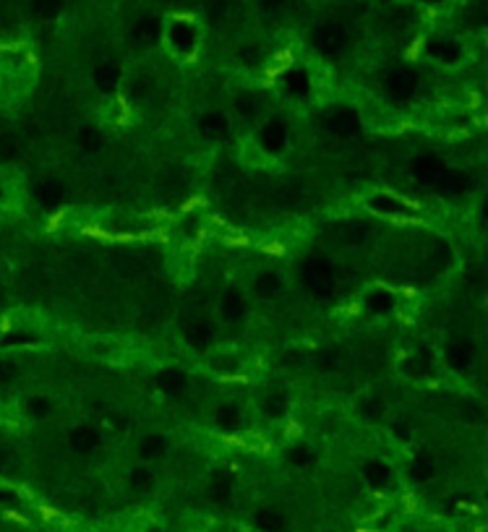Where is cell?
Masks as SVG:
<instances>
[{"instance_id": "cell-32", "label": "cell", "mask_w": 488, "mask_h": 532, "mask_svg": "<svg viewBox=\"0 0 488 532\" xmlns=\"http://www.w3.org/2000/svg\"><path fill=\"white\" fill-rule=\"evenodd\" d=\"M413 475H415L418 480H426V478H431V475H434V462H431L429 457H418V459H415V464H413Z\"/></svg>"}, {"instance_id": "cell-19", "label": "cell", "mask_w": 488, "mask_h": 532, "mask_svg": "<svg viewBox=\"0 0 488 532\" xmlns=\"http://www.w3.org/2000/svg\"><path fill=\"white\" fill-rule=\"evenodd\" d=\"M253 290H256V295L259 297H274L279 293V279L277 274H272V272H264L253 279Z\"/></svg>"}, {"instance_id": "cell-14", "label": "cell", "mask_w": 488, "mask_h": 532, "mask_svg": "<svg viewBox=\"0 0 488 532\" xmlns=\"http://www.w3.org/2000/svg\"><path fill=\"white\" fill-rule=\"evenodd\" d=\"M253 522L264 532H279L285 527V519H282V514L277 509H259L256 517H253Z\"/></svg>"}, {"instance_id": "cell-23", "label": "cell", "mask_w": 488, "mask_h": 532, "mask_svg": "<svg viewBox=\"0 0 488 532\" xmlns=\"http://www.w3.org/2000/svg\"><path fill=\"white\" fill-rule=\"evenodd\" d=\"M228 128V120L217 115V112H207L204 118H201V133L204 136H219L222 131Z\"/></svg>"}, {"instance_id": "cell-39", "label": "cell", "mask_w": 488, "mask_h": 532, "mask_svg": "<svg viewBox=\"0 0 488 532\" xmlns=\"http://www.w3.org/2000/svg\"><path fill=\"white\" fill-rule=\"evenodd\" d=\"M16 376V363H10V360H0V378L3 381H8Z\"/></svg>"}, {"instance_id": "cell-30", "label": "cell", "mask_w": 488, "mask_h": 532, "mask_svg": "<svg viewBox=\"0 0 488 532\" xmlns=\"http://www.w3.org/2000/svg\"><path fill=\"white\" fill-rule=\"evenodd\" d=\"M81 147L87 149V152H97L102 147V136L97 128H84L81 131Z\"/></svg>"}, {"instance_id": "cell-10", "label": "cell", "mask_w": 488, "mask_h": 532, "mask_svg": "<svg viewBox=\"0 0 488 532\" xmlns=\"http://www.w3.org/2000/svg\"><path fill=\"white\" fill-rule=\"evenodd\" d=\"M157 384H160L162 392L178 394V392L186 389V376H183V371H178V368H162L160 374H157Z\"/></svg>"}, {"instance_id": "cell-40", "label": "cell", "mask_w": 488, "mask_h": 532, "mask_svg": "<svg viewBox=\"0 0 488 532\" xmlns=\"http://www.w3.org/2000/svg\"><path fill=\"white\" fill-rule=\"evenodd\" d=\"M24 345V342H34V337H29V334H10V337H3L0 339V345Z\"/></svg>"}, {"instance_id": "cell-15", "label": "cell", "mask_w": 488, "mask_h": 532, "mask_svg": "<svg viewBox=\"0 0 488 532\" xmlns=\"http://www.w3.org/2000/svg\"><path fill=\"white\" fill-rule=\"evenodd\" d=\"M222 313H225V318H230V321L246 316V300H243V295H240L238 290H230L228 295H225V300H222Z\"/></svg>"}, {"instance_id": "cell-25", "label": "cell", "mask_w": 488, "mask_h": 532, "mask_svg": "<svg viewBox=\"0 0 488 532\" xmlns=\"http://www.w3.org/2000/svg\"><path fill=\"white\" fill-rule=\"evenodd\" d=\"M141 454H144L147 459L162 457V454H165V438H162V436H149V438H144V443H141Z\"/></svg>"}, {"instance_id": "cell-12", "label": "cell", "mask_w": 488, "mask_h": 532, "mask_svg": "<svg viewBox=\"0 0 488 532\" xmlns=\"http://www.w3.org/2000/svg\"><path fill=\"white\" fill-rule=\"evenodd\" d=\"M363 475H366L369 485H374V488H387L389 478H392V470H389L384 462L374 459V462H369L366 467H363Z\"/></svg>"}, {"instance_id": "cell-43", "label": "cell", "mask_w": 488, "mask_h": 532, "mask_svg": "<svg viewBox=\"0 0 488 532\" xmlns=\"http://www.w3.org/2000/svg\"><path fill=\"white\" fill-rule=\"evenodd\" d=\"M394 431H397V436H399V438H408V428H405V425H394Z\"/></svg>"}, {"instance_id": "cell-4", "label": "cell", "mask_w": 488, "mask_h": 532, "mask_svg": "<svg viewBox=\"0 0 488 532\" xmlns=\"http://www.w3.org/2000/svg\"><path fill=\"white\" fill-rule=\"evenodd\" d=\"M358 128H360V120L350 108H337L329 115V131H332L334 136L350 138L358 133Z\"/></svg>"}, {"instance_id": "cell-46", "label": "cell", "mask_w": 488, "mask_h": 532, "mask_svg": "<svg viewBox=\"0 0 488 532\" xmlns=\"http://www.w3.org/2000/svg\"><path fill=\"white\" fill-rule=\"evenodd\" d=\"M0 339H3V334H0Z\"/></svg>"}, {"instance_id": "cell-34", "label": "cell", "mask_w": 488, "mask_h": 532, "mask_svg": "<svg viewBox=\"0 0 488 532\" xmlns=\"http://www.w3.org/2000/svg\"><path fill=\"white\" fill-rule=\"evenodd\" d=\"M16 152H19V144L13 141V136H0V157L3 159H10V157H16Z\"/></svg>"}, {"instance_id": "cell-2", "label": "cell", "mask_w": 488, "mask_h": 532, "mask_svg": "<svg viewBox=\"0 0 488 532\" xmlns=\"http://www.w3.org/2000/svg\"><path fill=\"white\" fill-rule=\"evenodd\" d=\"M313 47L319 50L321 55L334 58L348 47V34L342 27H321L319 31H313Z\"/></svg>"}, {"instance_id": "cell-26", "label": "cell", "mask_w": 488, "mask_h": 532, "mask_svg": "<svg viewBox=\"0 0 488 532\" xmlns=\"http://www.w3.org/2000/svg\"><path fill=\"white\" fill-rule=\"evenodd\" d=\"M429 50H431V55L438 60H454L459 55V47L454 42H434Z\"/></svg>"}, {"instance_id": "cell-5", "label": "cell", "mask_w": 488, "mask_h": 532, "mask_svg": "<svg viewBox=\"0 0 488 532\" xmlns=\"http://www.w3.org/2000/svg\"><path fill=\"white\" fill-rule=\"evenodd\" d=\"M444 162L436 157H431V154H426V157H418L415 159V165H413V172H415V177H418L423 186H436L438 183V177H441V172H444Z\"/></svg>"}, {"instance_id": "cell-45", "label": "cell", "mask_w": 488, "mask_h": 532, "mask_svg": "<svg viewBox=\"0 0 488 532\" xmlns=\"http://www.w3.org/2000/svg\"><path fill=\"white\" fill-rule=\"evenodd\" d=\"M0 198H3V188H0Z\"/></svg>"}, {"instance_id": "cell-36", "label": "cell", "mask_w": 488, "mask_h": 532, "mask_svg": "<svg viewBox=\"0 0 488 532\" xmlns=\"http://www.w3.org/2000/svg\"><path fill=\"white\" fill-rule=\"evenodd\" d=\"M360 410H363V415H366V418H376V415H381V399H379V397L363 399V402H360Z\"/></svg>"}, {"instance_id": "cell-38", "label": "cell", "mask_w": 488, "mask_h": 532, "mask_svg": "<svg viewBox=\"0 0 488 532\" xmlns=\"http://www.w3.org/2000/svg\"><path fill=\"white\" fill-rule=\"evenodd\" d=\"M337 357H339L337 350H327V353L319 357V365L324 368V371H332V368H334V363H337Z\"/></svg>"}, {"instance_id": "cell-17", "label": "cell", "mask_w": 488, "mask_h": 532, "mask_svg": "<svg viewBox=\"0 0 488 532\" xmlns=\"http://www.w3.org/2000/svg\"><path fill=\"white\" fill-rule=\"evenodd\" d=\"M214 420H217V425L225 431V434H232V431L240 425V410L235 407V404H225V407H219V413L214 415Z\"/></svg>"}, {"instance_id": "cell-35", "label": "cell", "mask_w": 488, "mask_h": 532, "mask_svg": "<svg viewBox=\"0 0 488 532\" xmlns=\"http://www.w3.org/2000/svg\"><path fill=\"white\" fill-rule=\"evenodd\" d=\"M131 485L133 488H147V485H151V473L149 470H144V467H139V470H133L131 473Z\"/></svg>"}, {"instance_id": "cell-37", "label": "cell", "mask_w": 488, "mask_h": 532, "mask_svg": "<svg viewBox=\"0 0 488 532\" xmlns=\"http://www.w3.org/2000/svg\"><path fill=\"white\" fill-rule=\"evenodd\" d=\"M235 105H238V110L243 112V115H246V118H253V112H256V99H251V97H246V94H243V97H238V102H235Z\"/></svg>"}, {"instance_id": "cell-33", "label": "cell", "mask_w": 488, "mask_h": 532, "mask_svg": "<svg viewBox=\"0 0 488 532\" xmlns=\"http://www.w3.org/2000/svg\"><path fill=\"white\" fill-rule=\"evenodd\" d=\"M27 410L31 415H37V418H45V415L50 413V402L45 397H31L29 402H27Z\"/></svg>"}, {"instance_id": "cell-31", "label": "cell", "mask_w": 488, "mask_h": 532, "mask_svg": "<svg viewBox=\"0 0 488 532\" xmlns=\"http://www.w3.org/2000/svg\"><path fill=\"white\" fill-rule=\"evenodd\" d=\"M290 462L298 464V467H306V464L313 462V454H311V449L306 443H300L295 449H290Z\"/></svg>"}, {"instance_id": "cell-27", "label": "cell", "mask_w": 488, "mask_h": 532, "mask_svg": "<svg viewBox=\"0 0 488 532\" xmlns=\"http://www.w3.org/2000/svg\"><path fill=\"white\" fill-rule=\"evenodd\" d=\"M264 410H267V415H272V418L285 415V410H288V399H285V394L272 392V394L267 397V402H264Z\"/></svg>"}, {"instance_id": "cell-7", "label": "cell", "mask_w": 488, "mask_h": 532, "mask_svg": "<svg viewBox=\"0 0 488 532\" xmlns=\"http://www.w3.org/2000/svg\"><path fill=\"white\" fill-rule=\"evenodd\" d=\"M434 188H436L441 196H459V193L468 188V175L459 172V170H444Z\"/></svg>"}, {"instance_id": "cell-8", "label": "cell", "mask_w": 488, "mask_h": 532, "mask_svg": "<svg viewBox=\"0 0 488 532\" xmlns=\"http://www.w3.org/2000/svg\"><path fill=\"white\" fill-rule=\"evenodd\" d=\"M34 196H37V201H40L42 207L55 209L63 204L66 191H63V186H60L58 180H42V183H37V188H34Z\"/></svg>"}, {"instance_id": "cell-11", "label": "cell", "mask_w": 488, "mask_h": 532, "mask_svg": "<svg viewBox=\"0 0 488 532\" xmlns=\"http://www.w3.org/2000/svg\"><path fill=\"white\" fill-rule=\"evenodd\" d=\"M285 138H288V133H285V126H282L279 120H269V123L261 128V144L267 149H272V152L285 147Z\"/></svg>"}, {"instance_id": "cell-20", "label": "cell", "mask_w": 488, "mask_h": 532, "mask_svg": "<svg viewBox=\"0 0 488 532\" xmlns=\"http://www.w3.org/2000/svg\"><path fill=\"white\" fill-rule=\"evenodd\" d=\"M209 493L214 501H228L230 493H232V478H230L228 473H217L212 478Z\"/></svg>"}, {"instance_id": "cell-24", "label": "cell", "mask_w": 488, "mask_h": 532, "mask_svg": "<svg viewBox=\"0 0 488 532\" xmlns=\"http://www.w3.org/2000/svg\"><path fill=\"white\" fill-rule=\"evenodd\" d=\"M405 368H408V374H429L431 371L429 353L423 350V353H415L413 357H408V360H405Z\"/></svg>"}, {"instance_id": "cell-21", "label": "cell", "mask_w": 488, "mask_h": 532, "mask_svg": "<svg viewBox=\"0 0 488 532\" xmlns=\"http://www.w3.org/2000/svg\"><path fill=\"white\" fill-rule=\"evenodd\" d=\"M371 207L376 209V212H384V214H405L408 212V207L402 201H397L394 196H387V193L371 198Z\"/></svg>"}, {"instance_id": "cell-18", "label": "cell", "mask_w": 488, "mask_h": 532, "mask_svg": "<svg viewBox=\"0 0 488 532\" xmlns=\"http://www.w3.org/2000/svg\"><path fill=\"white\" fill-rule=\"evenodd\" d=\"M118 79H120V73L112 63H102L100 68L94 71V81H97V87H100L102 91H112L115 84H118Z\"/></svg>"}, {"instance_id": "cell-22", "label": "cell", "mask_w": 488, "mask_h": 532, "mask_svg": "<svg viewBox=\"0 0 488 532\" xmlns=\"http://www.w3.org/2000/svg\"><path fill=\"white\" fill-rule=\"evenodd\" d=\"M447 357L452 368H457V371H465L470 365V347L465 342H454V345L447 350Z\"/></svg>"}, {"instance_id": "cell-44", "label": "cell", "mask_w": 488, "mask_h": 532, "mask_svg": "<svg viewBox=\"0 0 488 532\" xmlns=\"http://www.w3.org/2000/svg\"><path fill=\"white\" fill-rule=\"evenodd\" d=\"M6 464H8V454L0 449V473H3V467H6Z\"/></svg>"}, {"instance_id": "cell-29", "label": "cell", "mask_w": 488, "mask_h": 532, "mask_svg": "<svg viewBox=\"0 0 488 532\" xmlns=\"http://www.w3.org/2000/svg\"><path fill=\"white\" fill-rule=\"evenodd\" d=\"M157 31H160L157 21H154V19H144L139 27H136V37H139L141 42H154V40H157Z\"/></svg>"}, {"instance_id": "cell-28", "label": "cell", "mask_w": 488, "mask_h": 532, "mask_svg": "<svg viewBox=\"0 0 488 532\" xmlns=\"http://www.w3.org/2000/svg\"><path fill=\"white\" fill-rule=\"evenodd\" d=\"M392 306H394V297L389 295V293H384V290H379V293H374V295L369 297V308L374 313H387Z\"/></svg>"}, {"instance_id": "cell-16", "label": "cell", "mask_w": 488, "mask_h": 532, "mask_svg": "<svg viewBox=\"0 0 488 532\" xmlns=\"http://www.w3.org/2000/svg\"><path fill=\"white\" fill-rule=\"evenodd\" d=\"M285 84H288L290 94H295V97H306L311 89V81L306 71H288V73H285Z\"/></svg>"}, {"instance_id": "cell-1", "label": "cell", "mask_w": 488, "mask_h": 532, "mask_svg": "<svg viewBox=\"0 0 488 532\" xmlns=\"http://www.w3.org/2000/svg\"><path fill=\"white\" fill-rule=\"evenodd\" d=\"M303 279H306V287H309L316 297H329L334 293V272H332V264H329L324 256H316L306 261Z\"/></svg>"}, {"instance_id": "cell-42", "label": "cell", "mask_w": 488, "mask_h": 532, "mask_svg": "<svg viewBox=\"0 0 488 532\" xmlns=\"http://www.w3.org/2000/svg\"><path fill=\"white\" fill-rule=\"evenodd\" d=\"M16 503H19V498H16L13 493L0 491V506H16Z\"/></svg>"}, {"instance_id": "cell-6", "label": "cell", "mask_w": 488, "mask_h": 532, "mask_svg": "<svg viewBox=\"0 0 488 532\" xmlns=\"http://www.w3.org/2000/svg\"><path fill=\"white\" fill-rule=\"evenodd\" d=\"M186 339H188L193 347H204L212 345V339H214V329H212L209 321H204V318H191V324H186Z\"/></svg>"}, {"instance_id": "cell-13", "label": "cell", "mask_w": 488, "mask_h": 532, "mask_svg": "<svg viewBox=\"0 0 488 532\" xmlns=\"http://www.w3.org/2000/svg\"><path fill=\"white\" fill-rule=\"evenodd\" d=\"M170 40H172L175 47L186 52V50L193 47V27L186 24V21H175V24L170 27Z\"/></svg>"}, {"instance_id": "cell-41", "label": "cell", "mask_w": 488, "mask_h": 532, "mask_svg": "<svg viewBox=\"0 0 488 532\" xmlns=\"http://www.w3.org/2000/svg\"><path fill=\"white\" fill-rule=\"evenodd\" d=\"M447 258H449L447 243H436V248H434V261H436V264H447Z\"/></svg>"}, {"instance_id": "cell-3", "label": "cell", "mask_w": 488, "mask_h": 532, "mask_svg": "<svg viewBox=\"0 0 488 532\" xmlns=\"http://www.w3.org/2000/svg\"><path fill=\"white\" fill-rule=\"evenodd\" d=\"M418 91V73L415 71H394L392 79H389V97L394 102H408V99L415 97Z\"/></svg>"}, {"instance_id": "cell-9", "label": "cell", "mask_w": 488, "mask_h": 532, "mask_svg": "<svg viewBox=\"0 0 488 532\" xmlns=\"http://www.w3.org/2000/svg\"><path fill=\"white\" fill-rule=\"evenodd\" d=\"M97 443H100V436H97V431L89 428V425H79V428L71 434V446H73L79 454L94 452Z\"/></svg>"}]
</instances>
